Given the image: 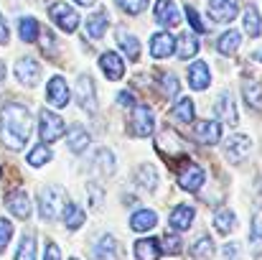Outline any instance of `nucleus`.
I'll return each instance as SVG.
<instances>
[{
  "mask_svg": "<svg viewBox=\"0 0 262 260\" xmlns=\"http://www.w3.org/2000/svg\"><path fill=\"white\" fill-rule=\"evenodd\" d=\"M31 130H33V117H31V112H28L26 105L8 102L0 110V138H3V143L8 148L20 151L28 143Z\"/></svg>",
  "mask_w": 262,
  "mask_h": 260,
  "instance_id": "1",
  "label": "nucleus"
},
{
  "mask_svg": "<svg viewBox=\"0 0 262 260\" xmlns=\"http://www.w3.org/2000/svg\"><path fill=\"white\" fill-rule=\"evenodd\" d=\"M38 135H41V143H54L59 141L64 133H67V125L59 115H54L51 110H41L38 112Z\"/></svg>",
  "mask_w": 262,
  "mask_h": 260,
  "instance_id": "2",
  "label": "nucleus"
},
{
  "mask_svg": "<svg viewBox=\"0 0 262 260\" xmlns=\"http://www.w3.org/2000/svg\"><path fill=\"white\" fill-rule=\"evenodd\" d=\"M156 151H161L166 158H176L186 153V141L176 133L173 128H163L158 141H156Z\"/></svg>",
  "mask_w": 262,
  "mask_h": 260,
  "instance_id": "3",
  "label": "nucleus"
},
{
  "mask_svg": "<svg viewBox=\"0 0 262 260\" xmlns=\"http://www.w3.org/2000/svg\"><path fill=\"white\" fill-rule=\"evenodd\" d=\"M49 15H51V21H54L61 31H67V33H74V31L79 28V15H77V10L69 8L67 3H54V5L49 8Z\"/></svg>",
  "mask_w": 262,
  "mask_h": 260,
  "instance_id": "4",
  "label": "nucleus"
},
{
  "mask_svg": "<svg viewBox=\"0 0 262 260\" xmlns=\"http://www.w3.org/2000/svg\"><path fill=\"white\" fill-rule=\"evenodd\" d=\"M204 181H206V173L204 169L199 166V164H183V169L178 171V186L183 189V191H199L201 186H204Z\"/></svg>",
  "mask_w": 262,
  "mask_h": 260,
  "instance_id": "5",
  "label": "nucleus"
},
{
  "mask_svg": "<svg viewBox=\"0 0 262 260\" xmlns=\"http://www.w3.org/2000/svg\"><path fill=\"white\" fill-rule=\"evenodd\" d=\"M153 128H156V115H153V110H150L148 105H138V107L133 110V133H135L138 138H148V135L153 133Z\"/></svg>",
  "mask_w": 262,
  "mask_h": 260,
  "instance_id": "6",
  "label": "nucleus"
},
{
  "mask_svg": "<svg viewBox=\"0 0 262 260\" xmlns=\"http://www.w3.org/2000/svg\"><path fill=\"white\" fill-rule=\"evenodd\" d=\"M59 202H61V189L56 186H46L41 194H38V212L43 219H54L56 212H59Z\"/></svg>",
  "mask_w": 262,
  "mask_h": 260,
  "instance_id": "7",
  "label": "nucleus"
},
{
  "mask_svg": "<svg viewBox=\"0 0 262 260\" xmlns=\"http://www.w3.org/2000/svg\"><path fill=\"white\" fill-rule=\"evenodd\" d=\"M15 77H18L20 85L36 87L38 85V77H41V67H38V62L31 59V56H23V59L15 64Z\"/></svg>",
  "mask_w": 262,
  "mask_h": 260,
  "instance_id": "8",
  "label": "nucleus"
},
{
  "mask_svg": "<svg viewBox=\"0 0 262 260\" xmlns=\"http://www.w3.org/2000/svg\"><path fill=\"white\" fill-rule=\"evenodd\" d=\"M5 204H8V209H10L13 217H18V219H28L31 217V199H28V194L23 189L8 191Z\"/></svg>",
  "mask_w": 262,
  "mask_h": 260,
  "instance_id": "9",
  "label": "nucleus"
},
{
  "mask_svg": "<svg viewBox=\"0 0 262 260\" xmlns=\"http://www.w3.org/2000/svg\"><path fill=\"white\" fill-rule=\"evenodd\" d=\"M77 99L87 112L97 110V92H94V82L89 74H79V79H77Z\"/></svg>",
  "mask_w": 262,
  "mask_h": 260,
  "instance_id": "10",
  "label": "nucleus"
},
{
  "mask_svg": "<svg viewBox=\"0 0 262 260\" xmlns=\"http://www.w3.org/2000/svg\"><path fill=\"white\" fill-rule=\"evenodd\" d=\"M153 15L161 26L171 28V26H178L181 23V13H178V5L173 0H158L156 8H153Z\"/></svg>",
  "mask_w": 262,
  "mask_h": 260,
  "instance_id": "11",
  "label": "nucleus"
},
{
  "mask_svg": "<svg viewBox=\"0 0 262 260\" xmlns=\"http://www.w3.org/2000/svg\"><path fill=\"white\" fill-rule=\"evenodd\" d=\"M99 67H102V72H104V77H107L110 82H117V79L125 77V62H122L115 51H104V54L99 56Z\"/></svg>",
  "mask_w": 262,
  "mask_h": 260,
  "instance_id": "12",
  "label": "nucleus"
},
{
  "mask_svg": "<svg viewBox=\"0 0 262 260\" xmlns=\"http://www.w3.org/2000/svg\"><path fill=\"white\" fill-rule=\"evenodd\" d=\"M237 10H239V3L237 0H209V15L214 21H219V23L234 21Z\"/></svg>",
  "mask_w": 262,
  "mask_h": 260,
  "instance_id": "13",
  "label": "nucleus"
},
{
  "mask_svg": "<svg viewBox=\"0 0 262 260\" xmlns=\"http://www.w3.org/2000/svg\"><path fill=\"white\" fill-rule=\"evenodd\" d=\"M46 97L54 107H67L69 105V87L64 77H51L49 87H46Z\"/></svg>",
  "mask_w": 262,
  "mask_h": 260,
  "instance_id": "14",
  "label": "nucleus"
},
{
  "mask_svg": "<svg viewBox=\"0 0 262 260\" xmlns=\"http://www.w3.org/2000/svg\"><path fill=\"white\" fill-rule=\"evenodd\" d=\"M214 110H216V115H219L222 123H227V125H237V105H234V97H232L229 92H222V94L216 97Z\"/></svg>",
  "mask_w": 262,
  "mask_h": 260,
  "instance_id": "15",
  "label": "nucleus"
},
{
  "mask_svg": "<svg viewBox=\"0 0 262 260\" xmlns=\"http://www.w3.org/2000/svg\"><path fill=\"white\" fill-rule=\"evenodd\" d=\"M173 51H176V38L171 33L161 31V33H156V36L150 38V56H153V59H166V56H171Z\"/></svg>",
  "mask_w": 262,
  "mask_h": 260,
  "instance_id": "16",
  "label": "nucleus"
},
{
  "mask_svg": "<svg viewBox=\"0 0 262 260\" xmlns=\"http://www.w3.org/2000/svg\"><path fill=\"white\" fill-rule=\"evenodd\" d=\"M193 217H196V209H193L191 204H178L173 212H171L168 222H171V227H173V230L186 232V230L193 225Z\"/></svg>",
  "mask_w": 262,
  "mask_h": 260,
  "instance_id": "17",
  "label": "nucleus"
},
{
  "mask_svg": "<svg viewBox=\"0 0 262 260\" xmlns=\"http://www.w3.org/2000/svg\"><path fill=\"white\" fill-rule=\"evenodd\" d=\"M196 138H199V143H204V146H216L219 138H222V125H219L216 120H201V123L196 125Z\"/></svg>",
  "mask_w": 262,
  "mask_h": 260,
  "instance_id": "18",
  "label": "nucleus"
},
{
  "mask_svg": "<svg viewBox=\"0 0 262 260\" xmlns=\"http://www.w3.org/2000/svg\"><path fill=\"white\" fill-rule=\"evenodd\" d=\"M94 260H122L120 253V243L112 235H102V240L94 248Z\"/></svg>",
  "mask_w": 262,
  "mask_h": 260,
  "instance_id": "19",
  "label": "nucleus"
},
{
  "mask_svg": "<svg viewBox=\"0 0 262 260\" xmlns=\"http://www.w3.org/2000/svg\"><path fill=\"white\" fill-rule=\"evenodd\" d=\"M250 148H252V143H250V138H247V135H232V138H229V143L224 146L227 156H229L232 161H237V164L250 153Z\"/></svg>",
  "mask_w": 262,
  "mask_h": 260,
  "instance_id": "20",
  "label": "nucleus"
},
{
  "mask_svg": "<svg viewBox=\"0 0 262 260\" xmlns=\"http://www.w3.org/2000/svg\"><path fill=\"white\" fill-rule=\"evenodd\" d=\"M135 181L140 184L143 191H156V189H158V181H161L158 169H156L153 164H143V166L138 169V173H135Z\"/></svg>",
  "mask_w": 262,
  "mask_h": 260,
  "instance_id": "21",
  "label": "nucleus"
},
{
  "mask_svg": "<svg viewBox=\"0 0 262 260\" xmlns=\"http://www.w3.org/2000/svg\"><path fill=\"white\" fill-rule=\"evenodd\" d=\"M158 225V214L153 212V209H138L133 217H130V227L135 230V232H148V230H153Z\"/></svg>",
  "mask_w": 262,
  "mask_h": 260,
  "instance_id": "22",
  "label": "nucleus"
},
{
  "mask_svg": "<svg viewBox=\"0 0 262 260\" xmlns=\"http://www.w3.org/2000/svg\"><path fill=\"white\" fill-rule=\"evenodd\" d=\"M188 82L193 89H199V92H204L209 82H211V77H209V67L204 64V62H193L191 67H188Z\"/></svg>",
  "mask_w": 262,
  "mask_h": 260,
  "instance_id": "23",
  "label": "nucleus"
},
{
  "mask_svg": "<svg viewBox=\"0 0 262 260\" xmlns=\"http://www.w3.org/2000/svg\"><path fill=\"white\" fill-rule=\"evenodd\" d=\"M133 253H135V260H158L161 258V243L158 240H150V237L138 240L135 248H133Z\"/></svg>",
  "mask_w": 262,
  "mask_h": 260,
  "instance_id": "24",
  "label": "nucleus"
},
{
  "mask_svg": "<svg viewBox=\"0 0 262 260\" xmlns=\"http://www.w3.org/2000/svg\"><path fill=\"white\" fill-rule=\"evenodd\" d=\"M104 31H107V10L104 8H97L87 18V33H89V38H102Z\"/></svg>",
  "mask_w": 262,
  "mask_h": 260,
  "instance_id": "25",
  "label": "nucleus"
},
{
  "mask_svg": "<svg viewBox=\"0 0 262 260\" xmlns=\"http://www.w3.org/2000/svg\"><path fill=\"white\" fill-rule=\"evenodd\" d=\"M239 44H242L239 31H227V33L219 36V41H216V51L224 54V56H232V54L239 51Z\"/></svg>",
  "mask_w": 262,
  "mask_h": 260,
  "instance_id": "26",
  "label": "nucleus"
},
{
  "mask_svg": "<svg viewBox=\"0 0 262 260\" xmlns=\"http://www.w3.org/2000/svg\"><path fill=\"white\" fill-rule=\"evenodd\" d=\"M89 143H92V141H89V133L84 128H72V130L67 133V146H69L72 153H84Z\"/></svg>",
  "mask_w": 262,
  "mask_h": 260,
  "instance_id": "27",
  "label": "nucleus"
},
{
  "mask_svg": "<svg viewBox=\"0 0 262 260\" xmlns=\"http://www.w3.org/2000/svg\"><path fill=\"white\" fill-rule=\"evenodd\" d=\"M214 253H216V248H214V240L209 235H201L191 248V258L193 260H209L214 258Z\"/></svg>",
  "mask_w": 262,
  "mask_h": 260,
  "instance_id": "28",
  "label": "nucleus"
},
{
  "mask_svg": "<svg viewBox=\"0 0 262 260\" xmlns=\"http://www.w3.org/2000/svg\"><path fill=\"white\" fill-rule=\"evenodd\" d=\"M242 94H245V99H247V105H250L252 110H260L262 112V85L260 82L247 79V82L242 85Z\"/></svg>",
  "mask_w": 262,
  "mask_h": 260,
  "instance_id": "29",
  "label": "nucleus"
},
{
  "mask_svg": "<svg viewBox=\"0 0 262 260\" xmlns=\"http://www.w3.org/2000/svg\"><path fill=\"white\" fill-rule=\"evenodd\" d=\"M84 209L79 207V204H74V202H69L67 207H64V225L69 227V230H79L82 225H84Z\"/></svg>",
  "mask_w": 262,
  "mask_h": 260,
  "instance_id": "30",
  "label": "nucleus"
},
{
  "mask_svg": "<svg viewBox=\"0 0 262 260\" xmlns=\"http://www.w3.org/2000/svg\"><path fill=\"white\" fill-rule=\"evenodd\" d=\"M176 41H178V44H176V51H178L181 59H191V56L199 54V41H196L191 33H181Z\"/></svg>",
  "mask_w": 262,
  "mask_h": 260,
  "instance_id": "31",
  "label": "nucleus"
},
{
  "mask_svg": "<svg viewBox=\"0 0 262 260\" xmlns=\"http://www.w3.org/2000/svg\"><path fill=\"white\" fill-rule=\"evenodd\" d=\"M214 227L219 235H229L234 230V212L232 209H219L214 214Z\"/></svg>",
  "mask_w": 262,
  "mask_h": 260,
  "instance_id": "32",
  "label": "nucleus"
},
{
  "mask_svg": "<svg viewBox=\"0 0 262 260\" xmlns=\"http://www.w3.org/2000/svg\"><path fill=\"white\" fill-rule=\"evenodd\" d=\"M173 117L178 123H193V99L191 97H181L173 105Z\"/></svg>",
  "mask_w": 262,
  "mask_h": 260,
  "instance_id": "33",
  "label": "nucleus"
},
{
  "mask_svg": "<svg viewBox=\"0 0 262 260\" xmlns=\"http://www.w3.org/2000/svg\"><path fill=\"white\" fill-rule=\"evenodd\" d=\"M18 33H20V38H23L26 44H33L36 36H38V23H36V18H31V15L20 18V23H18Z\"/></svg>",
  "mask_w": 262,
  "mask_h": 260,
  "instance_id": "34",
  "label": "nucleus"
},
{
  "mask_svg": "<svg viewBox=\"0 0 262 260\" xmlns=\"http://www.w3.org/2000/svg\"><path fill=\"white\" fill-rule=\"evenodd\" d=\"M245 31H247V36H252V38H257L262 31L260 13H257V8H252V5L245 10Z\"/></svg>",
  "mask_w": 262,
  "mask_h": 260,
  "instance_id": "35",
  "label": "nucleus"
},
{
  "mask_svg": "<svg viewBox=\"0 0 262 260\" xmlns=\"http://www.w3.org/2000/svg\"><path fill=\"white\" fill-rule=\"evenodd\" d=\"M120 46H122V51L127 54L130 62H138V59H140V41H138L135 36H130V33H120Z\"/></svg>",
  "mask_w": 262,
  "mask_h": 260,
  "instance_id": "36",
  "label": "nucleus"
},
{
  "mask_svg": "<svg viewBox=\"0 0 262 260\" xmlns=\"http://www.w3.org/2000/svg\"><path fill=\"white\" fill-rule=\"evenodd\" d=\"M15 260H36V237L33 235H23V240L15 250Z\"/></svg>",
  "mask_w": 262,
  "mask_h": 260,
  "instance_id": "37",
  "label": "nucleus"
},
{
  "mask_svg": "<svg viewBox=\"0 0 262 260\" xmlns=\"http://www.w3.org/2000/svg\"><path fill=\"white\" fill-rule=\"evenodd\" d=\"M49 161H51V151H49V146H46V143L36 146V148L28 153V164H31L33 169H41V166H46Z\"/></svg>",
  "mask_w": 262,
  "mask_h": 260,
  "instance_id": "38",
  "label": "nucleus"
},
{
  "mask_svg": "<svg viewBox=\"0 0 262 260\" xmlns=\"http://www.w3.org/2000/svg\"><path fill=\"white\" fill-rule=\"evenodd\" d=\"M250 243H252V253L260 258L262 253V214L252 217V232H250Z\"/></svg>",
  "mask_w": 262,
  "mask_h": 260,
  "instance_id": "39",
  "label": "nucleus"
},
{
  "mask_svg": "<svg viewBox=\"0 0 262 260\" xmlns=\"http://www.w3.org/2000/svg\"><path fill=\"white\" fill-rule=\"evenodd\" d=\"M158 82H161V92H163L166 97H176V94H178V77H176V74L163 72V74H158Z\"/></svg>",
  "mask_w": 262,
  "mask_h": 260,
  "instance_id": "40",
  "label": "nucleus"
},
{
  "mask_svg": "<svg viewBox=\"0 0 262 260\" xmlns=\"http://www.w3.org/2000/svg\"><path fill=\"white\" fill-rule=\"evenodd\" d=\"M94 164L102 169V173H115V156L107 151V148H102V151H97V156H94Z\"/></svg>",
  "mask_w": 262,
  "mask_h": 260,
  "instance_id": "41",
  "label": "nucleus"
},
{
  "mask_svg": "<svg viewBox=\"0 0 262 260\" xmlns=\"http://www.w3.org/2000/svg\"><path fill=\"white\" fill-rule=\"evenodd\" d=\"M161 253L178 255V253H181V237H178V235H166V237L161 240Z\"/></svg>",
  "mask_w": 262,
  "mask_h": 260,
  "instance_id": "42",
  "label": "nucleus"
},
{
  "mask_svg": "<svg viewBox=\"0 0 262 260\" xmlns=\"http://www.w3.org/2000/svg\"><path fill=\"white\" fill-rule=\"evenodd\" d=\"M117 5H120L125 13L138 15V13H143V10L148 8V0H117Z\"/></svg>",
  "mask_w": 262,
  "mask_h": 260,
  "instance_id": "43",
  "label": "nucleus"
},
{
  "mask_svg": "<svg viewBox=\"0 0 262 260\" xmlns=\"http://www.w3.org/2000/svg\"><path fill=\"white\" fill-rule=\"evenodd\" d=\"M10 237H13V225H10L5 217H0V253H5Z\"/></svg>",
  "mask_w": 262,
  "mask_h": 260,
  "instance_id": "44",
  "label": "nucleus"
},
{
  "mask_svg": "<svg viewBox=\"0 0 262 260\" xmlns=\"http://www.w3.org/2000/svg\"><path fill=\"white\" fill-rule=\"evenodd\" d=\"M186 18H188V23H191V28H193V31H199V33H204V31H206V26H204L201 15L196 13V8L186 5Z\"/></svg>",
  "mask_w": 262,
  "mask_h": 260,
  "instance_id": "45",
  "label": "nucleus"
},
{
  "mask_svg": "<svg viewBox=\"0 0 262 260\" xmlns=\"http://www.w3.org/2000/svg\"><path fill=\"white\" fill-rule=\"evenodd\" d=\"M43 260H61V250H59V245H56V243H49Z\"/></svg>",
  "mask_w": 262,
  "mask_h": 260,
  "instance_id": "46",
  "label": "nucleus"
},
{
  "mask_svg": "<svg viewBox=\"0 0 262 260\" xmlns=\"http://www.w3.org/2000/svg\"><path fill=\"white\" fill-rule=\"evenodd\" d=\"M224 258H227V260H239V248H237L234 243L224 245Z\"/></svg>",
  "mask_w": 262,
  "mask_h": 260,
  "instance_id": "47",
  "label": "nucleus"
},
{
  "mask_svg": "<svg viewBox=\"0 0 262 260\" xmlns=\"http://www.w3.org/2000/svg\"><path fill=\"white\" fill-rule=\"evenodd\" d=\"M117 102H120L122 107H133V105H135V97H133L130 92H120V94H117Z\"/></svg>",
  "mask_w": 262,
  "mask_h": 260,
  "instance_id": "48",
  "label": "nucleus"
},
{
  "mask_svg": "<svg viewBox=\"0 0 262 260\" xmlns=\"http://www.w3.org/2000/svg\"><path fill=\"white\" fill-rule=\"evenodd\" d=\"M3 44H8V26H5V21H3V15H0V46Z\"/></svg>",
  "mask_w": 262,
  "mask_h": 260,
  "instance_id": "49",
  "label": "nucleus"
},
{
  "mask_svg": "<svg viewBox=\"0 0 262 260\" xmlns=\"http://www.w3.org/2000/svg\"><path fill=\"white\" fill-rule=\"evenodd\" d=\"M3 79H5V64L0 62V85H3Z\"/></svg>",
  "mask_w": 262,
  "mask_h": 260,
  "instance_id": "50",
  "label": "nucleus"
},
{
  "mask_svg": "<svg viewBox=\"0 0 262 260\" xmlns=\"http://www.w3.org/2000/svg\"><path fill=\"white\" fill-rule=\"evenodd\" d=\"M77 3H79V5H87V8H89V5H94L97 0H77Z\"/></svg>",
  "mask_w": 262,
  "mask_h": 260,
  "instance_id": "51",
  "label": "nucleus"
},
{
  "mask_svg": "<svg viewBox=\"0 0 262 260\" xmlns=\"http://www.w3.org/2000/svg\"><path fill=\"white\" fill-rule=\"evenodd\" d=\"M255 59H257V62H262V49H257V51H255Z\"/></svg>",
  "mask_w": 262,
  "mask_h": 260,
  "instance_id": "52",
  "label": "nucleus"
},
{
  "mask_svg": "<svg viewBox=\"0 0 262 260\" xmlns=\"http://www.w3.org/2000/svg\"><path fill=\"white\" fill-rule=\"evenodd\" d=\"M72 260H77V258H72Z\"/></svg>",
  "mask_w": 262,
  "mask_h": 260,
  "instance_id": "53",
  "label": "nucleus"
},
{
  "mask_svg": "<svg viewBox=\"0 0 262 260\" xmlns=\"http://www.w3.org/2000/svg\"><path fill=\"white\" fill-rule=\"evenodd\" d=\"M0 176H3V173H0Z\"/></svg>",
  "mask_w": 262,
  "mask_h": 260,
  "instance_id": "54",
  "label": "nucleus"
}]
</instances>
